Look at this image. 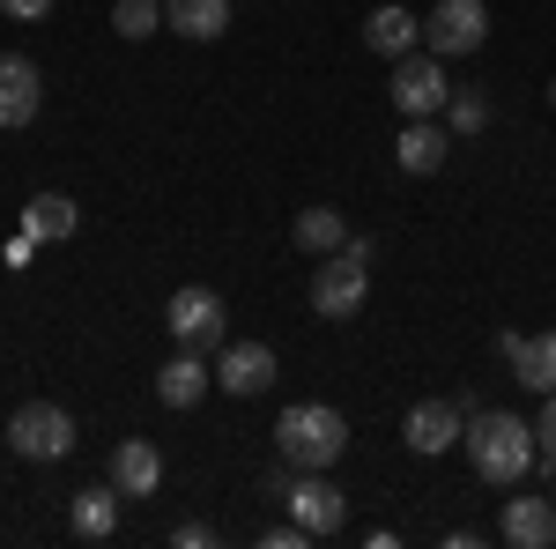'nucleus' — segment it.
Here are the masks:
<instances>
[{
  "instance_id": "1",
  "label": "nucleus",
  "mask_w": 556,
  "mask_h": 549,
  "mask_svg": "<svg viewBox=\"0 0 556 549\" xmlns=\"http://www.w3.org/2000/svg\"><path fill=\"white\" fill-rule=\"evenodd\" d=\"M460 446H468V467L482 475V483H519L527 467L542 461L534 423L513 416V409H475L468 431H460Z\"/></svg>"
},
{
  "instance_id": "2",
  "label": "nucleus",
  "mask_w": 556,
  "mask_h": 549,
  "mask_svg": "<svg viewBox=\"0 0 556 549\" xmlns=\"http://www.w3.org/2000/svg\"><path fill=\"white\" fill-rule=\"evenodd\" d=\"M275 453L290 467H334L349 453V416L327 401H298L275 416Z\"/></svg>"
},
{
  "instance_id": "3",
  "label": "nucleus",
  "mask_w": 556,
  "mask_h": 549,
  "mask_svg": "<svg viewBox=\"0 0 556 549\" xmlns=\"http://www.w3.org/2000/svg\"><path fill=\"white\" fill-rule=\"evenodd\" d=\"M364 297H371V260L364 253L342 246V253L319 260V275H312V312H319V320H356Z\"/></svg>"
},
{
  "instance_id": "4",
  "label": "nucleus",
  "mask_w": 556,
  "mask_h": 549,
  "mask_svg": "<svg viewBox=\"0 0 556 549\" xmlns=\"http://www.w3.org/2000/svg\"><path fill=\"white\" fill-rule=\"evenodd\" d=\"M8 446H15L23 461H67V453H75V416H67L60 401H23V409L8 416Z\"/></svg>"
},
{
  "instance_id": "5",
  "label": "nucleus",
  "mask_w": 556,
  "mask_h": 549,
  "mask_svg": "<svg viewBox=\"0 0 556 549\" xmlns=\"http://www.w3.org/2000/svg\"><path fill=\"white\" fill-rule=\"evenodd\" d=\"M164 327H172L178 349H223V341H230V312H223V297H215V290L186 283V290L164 304Z\"/></svg>"
},
{
  "instance_id": "6",
  "label": "nucleus",
  "mask_w": 556,
  "mask_h": 549,
  "mask_svg": "<svg viewBox=\"0 0 556 549\" xmlns=\"http://www.w3.org/2000/svg\"><path fill=\"white\" fill-rule=\"evenodd\" d=\"M424 45L438 60H460V52H482L490 45V8L482 0H438L424 15Z\"/></svg>"
},
{
  "instance_id": "7",
  "label": "nucleus",
  "mask_w": 556,
  "mask_h": 549,
  "mask_svg": "<svg viewBox=\"0 0 556 549\" xmlns=\"http://www.w3.org/2000/svg\"><path fill=\"white\" fill-rule=\"evenodd\" d=\"M386 89H393V104H401L408 120H438V112H445V97H453L445 67H438V52H401Z\"/></svg>"
},
{
  "instance_id": "8",
  "label": "nucleus",
  "mask_w": 556,
  "mask_h": 549,
  "mask_svg": "<svg viewBox=\"0 0 556 549\" xmlns=\"http://www.w3.org/2000/svg\"><path fill=\"white\" fill-rule=\"evenodd\" d=\"M282 506H290V520H298L312 542L319 535H342V520H349V498L327 483V467H298V483L282 490Z\"/></svg>"
},
{
  "instance_id": "9",
  "label": "nucleus",
  "mask_w": 556,
  "mask_h": 549,
  "mask_svg": "<svg viewBox=\"0 0 556 549\" xmlns=\"http://www.w3.org/2000/svg\"><path fill=\"white\" fill-rule=\"evenodd\" d=\"M460 431H468V409H460V401H416V409H408V423H401L408 453H424V461L453 453V446H460Z\"/></svg>"
},
{
  "instance_id": "10",
  "label": "nucleus",
  "mask_w": 556,
  "mask_h": 549,
  "mask_svg": "<svg viewBox=\"0 0 556 549\" xmlns=\"http://www.w3.org/2000/svg\"><path fill=\"white\" fill-rule=\"evenodd\" d=\"M215 386L238 394V401L267 394V386H275V349H267V341H223V357H215Z\"/></svg>"
},
{
  "instance_id": "11",
  "label": "nucleus",
  "mask_w": 556,
  "mask_h": 549,
  "mask_svg": "<svg viewBox=\"0 0 556 549\" xmlns=\"http://www.w3.org/2000/svg\"><path fill=\"white\" fill-rule=\"evenodd\" d=\"M38 104H45V75L23 60V52H0V127L23 134L30 120H38Z\"/></svg>"
},
{
  "instance_id": "12",
  "label": "nucleus",
  "mask_w": 556,
  "mask_h": 549,
  "mask_svg": "<svg viewBox=\"0 0 556 549\" xmlns=\"http://www.w3.org/2000/svg\"><path fill=\"white\" fill-rule=\"evenodd\" d=\"M497 349L527 394H556V327L549 335H497Z\"/></svg>"
},
{
  "instance_id": "13",
  "label": "nucleus",
  "mask_w": 556,
  "mask_h": 549,
  "mask_svg": "<svg viewBox=\"0 0 556 549\" xmlns=\"http://www.w3.org/2000/svg\"><path fill=\"white\" fill-rule=\"evenodd\" d=\"M112 483H119V498H156L164 453H156L149 438H119V446H112Z\"/></svg>"
},
{
  "instance_id": "14",
  "label": "nucleus",
  "mask_w": 556,
  "mask_h": 549,
  "mask_svg": "<svg viewBox=\"0 0 556 549\" xmlns=\"http://www.w3.org/2000/svg\"><path fill=\"white\" fill-rule=\"evenodd\" d=\"M497 535H505L513 549H549L556 542V506L549 498H513L505 520H497Z\"/></svg>"
},
{
  "instance_id": "15",
  "label": "nucleus",
  "mask_w": 556,
  "mask_h": 549,
  "mask_svg": "<svg viewBox=\"0 0 556 549\" xmlns=\"http://www.w3.org/2000/svg\"><path fill=\"white\" fill-rule=\"evenodd\" d=\"M208 386H215V372L201 364V349H178L172 364L156 372V401H164V409H193Z\"/></svg>"
},
{
  "instance_id": "16",
  "label": "nucleus",
  "mask_w": 556,
  "mask_h": 549,
  "mask_svg": "<svg viewBox=\"0 0 556 549\" xmlns=\"http://www.w3.org/2000/svg\"><path fill=\"white\" fill-rule=\"evenodd\" d=\"M445 149H453V141L438 134V120H408V127L393 134V164L408 171V178H430V171L445 164Z\"/></svg>"
},
{
  "instance_id": "17",
  "label": "nucleus",
  "mask_w": 556,
  "mask_h": 549,
  "mask_svg": "<svg viewBox=\"0 0 556 549\" xmlns=\"http://www.w3.org/2000/svg\"><path fill=\"white\" fill-rule=\"evenodd\" d=\"M164 30H178L193 45H215L230 30V0H164Z\"/></svg>"
},
{
  "instance_id": "18",
  "label": "nucleus",
  "mask_w": 556,
  "mask_h": 549,
  "mask_svg": "<svg viewBox=\"0 0 556 549\" xmlns=\"http://www.w3.org/2000/svg\"><path fill=\"white\" fill-rule=\"evenodd\" d=\"M416 38H424V23H416L408 8H393V0L364 15V45H371V52H386V60H401V52H416Z\"/></svg>"
},
{
  "instance_id": "19",
  "label": "nucleus",
  "mask_w": 556,
  "mask_h": 549,
  "mask_svg": "<svg viewBox=\"0 0 556 549\" xmlns=\"http://www.w3.org/2000/svg\"><path fill=\"white\" fill-rule=\"evenodd\" d=\"M75 535L83 542H112L119 535V483H97V490H75Z\"/></svg>"
},
{
  "instance_id": "20",
  "label": "nucleus",
  "mask_w": 556,
  "mask_h": 549,
  "mask_svg": "<svg viewBox=\"0 0 556 549\" xmlns=\"http://www.w3.org/2000/svg\"><path fill=\"white\" fill-rule=\"evenodd\" d=\"M23 230H30L38 246H60V238L83 230V209H75L67 194H38V201H23Z\"/></svg>"
},
{
  "instance_id": "21",
  "label": "nucleus",
  "mask_w": 556,
  "mask_h": 549,
  "mask_svg": "<svg viewBox=\"0 0 556 549\" xmlns=\"http://www.w3.org/2000/svg\"><path fill=\"white\" fill-rule=\"evenodd\" d=\"M290 238H298V253L312 260H327V253H342V238H349V223L327 201H312V209H298V223H290Z\"/></svg>"
},
{
  "instance_id": "22",
  "label": "nucleus",
  "mask_w": 556,
  "mask_h": 549,
  "mask_svg": "<svg viewBox=\"0 0 556 549\" xmlns=\"http://www.w3.org/2000/svg\"><path fill=\"white\" fill-rule=\"evenodd\" d=\"M112 30L127 45L156 38V30H164V0H119V8H112Z\"/></svg>"
},
{
  "instance_id": "23",
  "label": "nucleus",
  "mask_w": 556,
  "mask_h": 549,
  "mask_svg": "<svg viewBox=\"0 0 556 549\" xmlns=\"http://www.w3.org/2000/svg\"><path fill=\"white\" fill-rule=\"evenodd\" d=\"M445 127L453 134H482L490 127V97H482V89H453V97H445Z\"/></svg>"
},
{
  "instance_id": "24",
  "label": "nucleus",
  "mask_w": 556,
  "mask_h": 549,
  "mask_svg": "<svg viewBox=\"0 0 556 549\" xmlns=\"http://www.w3.org/2000/svg\"><path fill=\"white\" fill-rule=\"evenodd\" d=\"M534 446H542V461H556V394H542V416H534Z\"/></svg>"
},
{
  "instance_id": "25",
  "label": "nucleus",
  "mask_w": 556,
  "mask_h": 549,
  "mask_svg": "<svg viewBox=\"0 0 556 549\" xmlns=\"http://www.w3.org/2000/svg\"><path fill=\"white\" fill-rule=\"evenodd\" d=\"M0 15H8V23H45L52 0H0Z\"/></svg>"
},
{
  "instance_id": "26",
  "label": "nucleus",
  "mask_w": 556,
  "mask_h": 549,
  "mask_svg": "<svg viewBox=\"0 0 556 549\" xmlns=\"http://www.w3.org/2000/svg\"><path fill=\"white\" fill-rule=\"evenodd\" d=\"M0 260H8V267H30V260H38V238H30V230H15V238L0 246Z\"/></svg>"
},
{
  "instance_id": "27",
  "label": "nucleus",
  "mask_w": 556,
  "mask_h": 549,
  "mask_svg": "<svg viewBox=\"0 0 556 549\" xmlns=\"http://www.w3.org/2000/svg\"><path fill=\"white\" fill-rule=\"evenodd\" d=\"M172 542H178V549H208V542H215V527H208V520H186Z\"/></svg>"
},
{
  "instance_id": "28",
  "label": "nucleus",
  "mask_w": 556,
  "mask_h": 549,
  "mask_svg": "<svg viewBox=\"0 0 556 549\" xmlns=\"http://www.w3.org/2000/svg\"><path fill=\"white\" fill-rule=\"evenodd\" d=\"M312 542V535H304L298 520H282V527H267V549H304Z\"/></svg>"
},
{
  "instance_id": "29",
  "label": "nucleus",
  "mask_w": 556,
  "mask_h": 549,
  "mask_svg": "<svg viewBox=\"0 0 556 549\" xmlns=\"http://www.w3.org/2000/svg\"><path fill=\"white\" fill-rule=\"evenodd\" d=\"M290 483H298V467H290V461H282V467H267V475H260V498H282Z\"/></svg>"
},
{
  "instance_id": "30",
  "label": "nucleus",
  "mask_w": 556,
  "mask_h": 549,
  "mask_svg": "<svg viewBox=\"0 0 556 549\" xmlns=\"http://www.w3.org/2000/svg\"><path fill=\"white\" fill-rule=\"evenodd\" d=\"M549 506H556V461H549Z\"/></svg>"
},
{
  "instance_id": "31",
  "label": "nucleus",
  "mask_w": 556,
  "mask_h": 549,
  "mask_svg": "<svg viewBox=\"0 0 556 549\" xmlns=\"http://www.w3.org/2000/svg\"><path fill=\"white\" fill-rule=\"evenodd\" d=\"M549 104H556V83H549Z\"/></svg>"
}]
</instances>
